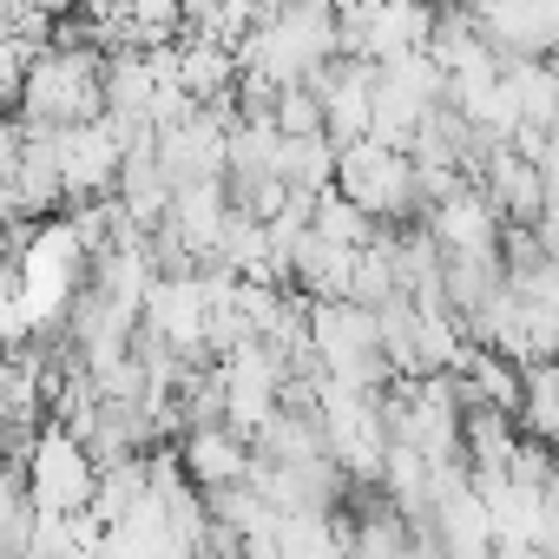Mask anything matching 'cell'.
Wrapping results in <instances>:
<instances>
[{
    "instance_id": "4",
    "label": "cell",
    "mask_w": 559,
    "mask_h": 559,
    "mask_svg": "<svg viewBox=\"0 0 559 559\" xmlns=\"http://www.w3.org/2000/svg\"><path fill=\"white\" fill-rule=\"evenodd\" d=\"M428 230L441 237L448 257H461V250H500V243H507V217H500V204L487 198L480 178H474L461 198L435 204V211H428Z\"/></svg>"
},
{
    "instance_id": "2",
    "label": "cell",
    "mask_w": 559,
    "mask_h": 559,
    "mask_svg": "<svg viewBox=\"0 0 559 559\" xmlns=\"http://www.w3.org/2000/svg\"><path fill=\"white\" fill-rule=\"evenodd\" d=\"M21 474H27V493H34V507H40L47 520H80V513H93V500H99V461H93L86 441H80L73 428H60V421L40 428V441L27 448Z\"/></svg>"
},
{
    "instance_id": "7",
    "label": "cell",
    "mask_w": 559,
    "mask_h": 559,
    "mask_svg": "<svg viewBox=\"0 0 559 559\" xmlns=\"http://www.w3.org/2000/svg\"><path fill=\"white\" fill-rule=\"evenodd\" d=\"M507 86L520 93V119L533 132H559V73L546 60H513L507 67Z\"/></svg>"
},
{
    "instance_id": "6",
    "label": "cell",
    "mask_w": 559,
    "mask_h": 559,
    "mask_svg": "<svg viewBox=\"0 0 559 559\" xmlns=\"http://www.w3.org/2000/svg\"><path fill=\"white\" fill-rule=\"evenodd\" d=\"M480 185H487V198L500 204L507 224H539V211H546V171H539L520 145H500V152L487 158Z\"/></svg>"
},
{
    "instance_id": "3",
    "label": "cell",
    "mask_w": 559,
    "mask_h": 559,
    "mask_svg": "<svg viewBox=\"0 0 559 559\" xmlns=\"http://www.w3.org/2000/svg\"><path fill=\"white\" fill-rule=\"evenodd\" d=\"M178 467L191 474L198 493H224V487H237V480L257 474V448H250L230 421H224V428H191V435L178 441Z\"/></svg>"
},
{
    "instance_id": "10",
    "label": "cell",
    "mask_w": 559,
    "mask_h": 559,
    "mask_svg": "<svg viewBox=\"0 0 559 559\" xmlns=\"http://www.w3.org/2000/svg\"><path fill=\"white\" fill-rule=\"evenodd\" d=\"M317 237H330V243H343V250H369V243L382 237V224H376L356 198L323 191V198H317Z\"/></svg>"
},
{
    "instance_id": "9",
    "label": "cell",
    "mask_w": 559,
    "mask_h": 559,
    "mask_svg": "<svg viewBox=\"0 0 559 559\" xmlns=\"http://www.w3.org/2000/svg\"><path fill=\"white\" fill-rule=\"evenodd\" d=\"M336 165H343V145L330 132L317 139H284V178L297 191H336Z\"/></svg>"
},
{
    "instance_id": "11",
    "label": "cell",
    "mask_w": 559,
    "mask_h": 559,
    "mask_svg": "<svg viewBox=\"0 0 559 559\" xmlns=\"http://www.w3.org/2000/svg\"><path fill=\"white\" fill-rule=\"evenodd\" d=\"M276 132H284V139H317V132H330L323 93H317V86H284V99H276Z\"/></svg>"
},
{
    "instance_id": "8",
    "label": "cell",
    "mask_w": 559,
    "mask_h": 559,
    "mask_svg": "<svg viewBox=\"0 0 559 559\" xmlns=\"http://www.w3.org/2000/svg\"><path fill=\"white\" fill-rule=\"evenodd\" d=\"M520 435L559 448V356L526 369V402H520Z\"/></svg>"
},
{
    "instance_id": "5",
    "label": "cell",
    "mask_w": 559,
    "mask_h": 559,
    "mask_svg": "<svg viewBox=\"0 0 559 559\" xmlns=\"http://www.w3.org/2000/svg\"><path fill=\"white\" fill-rule=\"evenodd\" d=\"M230 217H237L230 178H204V185H178V198H171V217H165V224H171L198 257H217V243H224Z\"/></svg>"
},
{
    "instance_id": "1",
    "label": "cell",
    "mask_w": 559,
    "mask_h": 559,
    "mask_svg": "<svg viewBox=\"0 0 559 559\" xmlns=\"http://www.w3.org/2000/svg\"><path fill=\"white\" fill-rule=\"evenodd\" d=\"M14 112H27L34 126H93V119H106V53L47 47L40 67L27 73Z\"/></svg>"
}]
</instances>
